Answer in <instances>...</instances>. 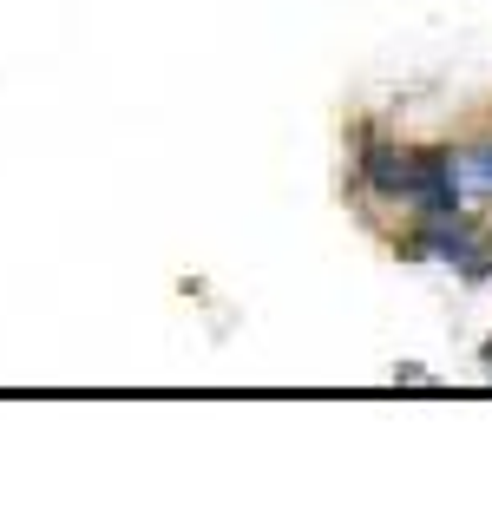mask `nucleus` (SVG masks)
Segmentation results:
<instances>
[{
	"label": "nucleus",
	"mask_w": 492,
	"mask_h": 512,
	"mask_svg": "<svg viewBox=\"0 0 492 512\" xmlns=\"http://www.w3.org/2000/svg\"><path fill=\"white\" fill-rule=\"evenodd\" d=\"M466 171H473L479 184H492V151H479V158H473V165H466Z\"/></svg>",
	"instance_id": "f257e3e1"
}]
</instances>
